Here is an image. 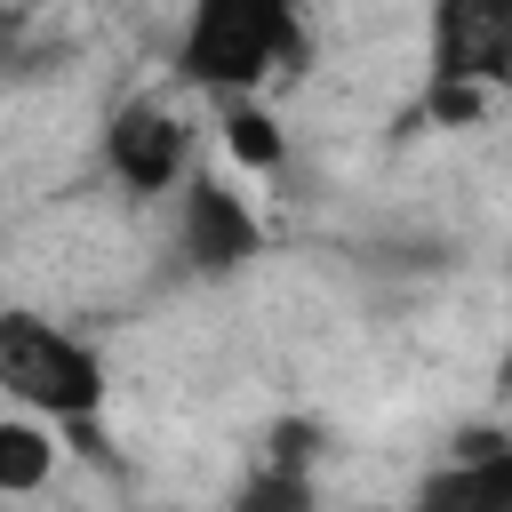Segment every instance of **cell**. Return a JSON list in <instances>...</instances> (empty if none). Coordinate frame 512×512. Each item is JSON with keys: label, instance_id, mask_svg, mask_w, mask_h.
I'll return each instance as SVG.
<instances>
[{"label": "cell", "instance_id": "cell-1", "mask_svg": "<svg viewBox=\"0 0 512 512\" xmlns=\"http://www.w3.org/2000/svg\"><path fill=\"white\" fill-rule=\"evenodd\" d=\"M304 64V0H192L176 32V80L200 96H264Z\"/></svg>", "mask_w": 512, "mask_h": 512}, {"label": "cell", "instance_id": "cell-6", "mask_svg": "<svg viewBox=\"0 0 512 512\" xmlns=\"http://www.w3.org/2000/svg\"><path fill=\"white\" fill-rule=\"evenodd\" d=\"M216 128H224V152H232L240 168H256V176H272V168L288 160V136H280V120L264 112V96H216Z\"/></svg>", "mask_w": 512, "mask_h": 512}, {"label": "cell", "instance_id": "cell-7", "mask_svg": "<svg viewBox=\"0 0 512 512\" xmlns=\"http://www.w3.org/2000/svg\"><path fill=\"white\" fill-rule=\"evenodd\" d=\"M56 472V440L40 416H0V496H32Z\"/></svg>", "mask_w": 512, "mask_h": 512}, {"label": "cell", "instance_id": "cell-2", "mask_svg": "<svg viewBox=\"0 0 512 512\" xmlns=\"http://www.w3.org/2000/svg\"><path fill=\"white\" fill-rule=\"evenodd\" d=\"M104 352L40 312H0V400H16L40 424L88 432L104 416Z\"/></svg>", "mask_w": 512, "mask_h": 512}, {"label": "cell", "instance_id": "cell-5", "mask_svg": "<svg viewBox=\"0 0 512 512\" xmlns=\"http://www.w3.org/2000/svg\"><path fill=\"white\" fill-rule=\"evenodd\" d=\"M256 256H264L256 208L232 184H216L208 168H184V184H176V264L192 280H224V272H240Z\"/></svg>", "mask_w": 512, "mask_h": 512}, {"label": "cell", "instance_id": "cell-4", "mask_svg": "<svg viewBox=\"0 0 512 512\" xmlns=\"http://www.w3.org/2000/svg\"><path fill=\"white\" fill-rule=\"evenodd\" d=\"M192 168V120L160 96H128L112 120H104V176L128 192V200H168Z\"/></svg>", "mask_w": 512, "mask_h": 512}, {"label": "cell", "instance_id": "cell-3", "mask_svg": "<svg viewBox=\"0 0 512 512\" xmlns=\"http://www.w3.org/2000/svg\"><path fill=\"white\" fill-rule=\"evenodd\" d=\"M512 72V0H432L424 24V112L472 120Z\"/></svg>", "mask_w": 512, "mask_h": 512}]
</instances>
